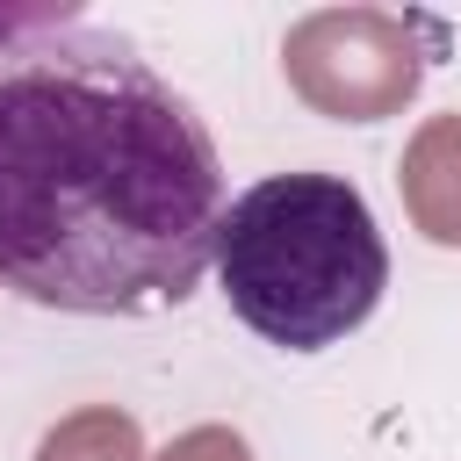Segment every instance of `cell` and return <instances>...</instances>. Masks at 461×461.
<instances>
[{"label": "cell", "instance_id": "6da1fadb", "mask_svg": "<svg viewBox=\"0 0 461 461\" xmlns=\"http://www.w3.org/2000/svg\"><path fill=\"white\" fill-rule=\"evenodd\" d=\"M223 158L187 94L115 36L0 58V288L65 317L180 310L216 252Z\"/></svg>", "mask_w": 461, "mask_h": 461}, {"label": "cell", "instance_id": "7a4b0ae2", "mask_svg": "<svg viewBox=\"0 0 461 461\" xmlns=\"http://www.w3.org/2000/svg\"><path fill=\"white\" fill-rule=\"evenodd\" d=\"M209 267L230 317L281 353L339 346L389 288L382 223L339 173H267L230 194Z\"/></svg>", "mask_w": 461, "mask_h": 461}]
</instances>
